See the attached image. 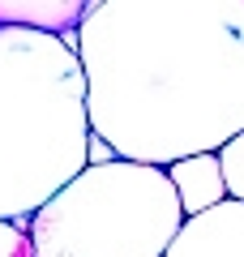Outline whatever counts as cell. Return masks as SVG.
<instances>
[{"label":"cell","instance_id":"obj_1","mask_svg":"<svg viewBox=\"0 0 244 257\" xmlns=\"http://www.w3.org/2000/svg\"><path fill=\"white\" fill-rule=\"evenodd\" d=\"M73 47L120 159L167 167L244 128V0H103Z\"/></svg>","mask_w":244,"mask_h":257},{"label":"cell","instance_id":"obj_2","mask_svg":"<svg viewBox=\"0 0 244 257\" xmlns=\"http://www.w3.org/2000/svg\"><path fill=\"white\" fill-rule=\"evenodd\" d=\"M90 116L77 47L0 26V219L26 223L86 167Z\"/></svg>","mask_w":244,"mask_h":257},{"label":"cell","instance_id":"obj_3","mask_svg":"<svg viewBox=\"0 0 244 257\" xmlns=\"http://www.w3.org/2000/svg\"><path fill=\"white\" fill-rule=\"evenodd\" d=\"M184 223L163 167L111 159L81 167L26 219L35 257H163Z\"/></svg>","mask_w":244,"mask_h":257},{"label":"cell","instance_id":"obj_4","mask_svg":"<svg viewBox=\"0 0 244 257\" xmlns=\"http://www.w3.org/2000/svg\"><path fill=\"white\" fill-rule=\"evenodd\" d=\"M163 257H244V202L223 197L210 210L189 214Z\"/></svg>","mask_w":244,"mask_h":257},{"label":"cell","instance_id":"obj_5","mask_svg":"<svg viewBox=\"0 0 244 257\" xmlns=\"http://www.w3.org/2000/svg\"><path fill=\"white\" fill-rule=\"evenodd\" d=\"M103 0H0V26H26L43 35L77 39L81 22L99 9Z\"/></svg>","mask_w":244,"mask_h":257},{"label":"cell","instance_id":"obj_6","mask_svg":"<svg viewBox=\"0 0 244 257\" xmlns=\"http://www.w3.org/2000/svg\"><path fill=\"white\" fill-rule=\"evenodd\" d=\"M167 180L176 189V202H180V214H201L210 206H218L227 197V180H223V163H218V150H206V155H184L176 163L163 167Z\"/></svg>","mask_w":244,"mask_h":257},{"label":"cell","instance_id":"obj_7","mask_svg":"<svg viewBox=\"0 0 244 257\" xmlns=\"http://www.w3.org/2000/svg\"><path fill=\"white\" fill-rule=\"evenodd\" d=\"M218 163H223V180H227V197L244 202V128L231 142L218 146Z\"/></svg>","mask_w":244,"mask_h":257},{"label":"cell","instance_id":"obj_8","mask_svg":"<svg viewBox=\"0 0 244 257\" xmlns=\"http://www.w3.org/2000/svg\"><path fill=\"white\" fill-rule=\"evenodd\" d=\"M0 257H35L30 236H26V223L0 219Z\"/></svg>","mask_w":244,"mask_h":257},{"label":"cell","instance_id":"obj_9","mask_svg":"<svg viewBox=\"0 0 244 257\" xmlns=\"http://www.w3.org/2000/svg\"><path fill=\"white\" fill-rule=\"evenodd\" d=\"M111 159H120L116 150H111V142H103L99 133H90V142H86V167H103V163H111Z\"/></svg>","mask_w":244,"mask_h":257}]
</instances>
